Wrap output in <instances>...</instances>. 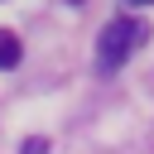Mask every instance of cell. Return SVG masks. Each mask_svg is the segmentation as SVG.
Here are the masks:
<instances>
[{
	"label": "cell",
	"mask_w": 154,
	"mask_h": 154,
	"mask_svg": "<svg viewBox=\"0 0 154 154\" xmlns=\"http://www.w3.org/2000/svg\"><path fill=\"white\" fill-rule=\"evenodd\" d=\"M19 53H24L19 38H14L10 29H0V72H5V67H19Z\"/></svg>",
	"instance_id": "cell-2"
},
{
	"label": "cell",
	"mask_w": 154,
	"mask_h": 154,
	"mask_svg": "<svg viewBox=\"0 0 154 154\" xmlns=\"http://www.w3.org/2000/svg\"><path fill=\"white\" fill-rule=\"evenodd\" d=\"M130 5H154V0H130Z\"/></svg>",
	"instance_id": "cell-4"
},
{
	"label": "cell",
	"mask_w": 154,
	"mask_h": 154,
	"mask_svg": "<svg viewBox=\"0 0 154 154\" xmlns=\"http://www.w3.org/2000/svg\"><path fill=\"white\" fill-rule=\"evenodd\" d=\"M19 154H48V140H24V149Z\"/></svg>",
	"instance_id": "cell-3"
},
{
	"label": "cell",
	"mask_w": 154,
	"mask_h": 154,
	"mask_svg": "<svg viewBox=\"0 0 154 154\" xmlns=\"http://www.w3.org/2000/svg\"><path fill=\"white\" fill-rule=\"evenodd\" d=\"M144 34H149V29H144L140 19H111V24L101 29V38H96V67H101V72H116V67L144 43Z\"/></svg>",
	"instance_id": "cell-1"
}]
</instances>
